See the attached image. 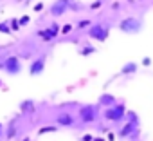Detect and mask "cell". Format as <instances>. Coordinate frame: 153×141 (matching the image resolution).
<instances>
[{
  "mask_svg": "<svg viewBox=\"0 0 153 141\" xmlns=\"http://www.w3.org/2000/svg\"><path fill=\"white\" fill-rule=\"evenodd\" d=\"M142 27H144V22L140 18H137V16H126V18H123L119 22V29L124 34H131V36L139 34L142 31Z\"/></svg>",
  "mask_w": 153,
  "mask_h": 141,
  "instance_id": "cell-1",
  "label": "cell"
},
{
  "mask_svg": "<svg viewBox=\"0 0 153 141\" xmlns=\"http://www.w3.org/2000/svg\"><path fill=\"white\" fill-rule=\"evenodd\" d=\"M103 116H105V119H108V121H112V123H119V121H123V118L126 116V107H124L123 103H115V105L105 109V110H103Z\"/></svg>",
  "mask_w": 153,
  "mask_h": 141,
  "instance_id": "cell-2",
  "label": "cell"
},
{
  "mask_svg": "<svg viewBox=\"0 0 153 141\" xmlns=\"http://www.w3.org/2000/svg\"><path fill=\"white\" fill-rule=\"evenodd\" d=\"M87 34H88V38H92V40L105 42V40L108 38V34H110V27L105 26V24H101V22H97V24H90Z\"/></svg>",
  "mask_w": 153,
  "mask_h": 141,
  "instance_id": "cell-3",
  "label": "cell"
},
{
  "mask_svg": "<svg viewBox=\"0 0 153 141\" xmlns=\"http://www.w3.org/2000/svg\"><path fill=\"white\" fill-rule=\"evenodd\" d=\"M97 107L96 105H83L81 109H79V119H81V123H94L96 119H97Z\"/></svg>",
  "mask_w": 153,
  "mask_h": 141,
  "instance_id": "cell-4",
  "label": "cell"
},
{
  "mask_svg": "<svg viewBox=\"0 0 153 141\" xmlns=\"http://www.w3.org/2000/svg\"><path fill=\"white\" fill-rule=\"evenodd\" d=\"M2 69L6 70L7 74L15 76V74H18L20 70H22V62H20L18 56H7L6 62H4V65H2Z\"/></svg>",
  "mask_w": 153,
  "mask_h": 141,
  "instance_id": "cell-5",
  "label": "cell"
},
{
  "mask_svg": "<svg viewBox=\"0 0 153 141\" xmlns=\"http://www.w3.org/2000/svg\"><path fill=\"white\" fill-rule=\"evenodd\" d=\"M70 4H72V0H56V2L49 8V15L61 16V15H65L70 9Z\"/></svg>",
  "mask_w": 153,
  "mask_h": 141,
  "instance_id": "cell-6",
  "label": "cell"
},
{
  "mask_svg": "<svg viewBox=\"0 0 153 141\" xmlns=\"http://www.w3.org/2000/svg\"><path fill=\"white\" fill-rule=\"evenodd\" d=\"M45 62H47V56H45V54H42V56H38L36 60H33L31 65H29V74H31V76L42 74L43 70H45Z\"/></svg>",
  "mask_w": 153,
  "mask_h": 141,
  "instance_id": "cell-7",
  "label": "cell"
},
{
  "mask_svg": "<svg viewBox=\"0 0 153 141\" xmlns=\"http://www.w3.org/2000/svg\"><path fill=\"white\" fill-rule=\"evenodd\" d=\"M43 42H51V40H54V38H58V34H59V26L54 22L51 27H47V29H42V31H38L36 33Z\"/></svg>",
  "mask_w": 153,
  "mask_h": 141,
  "instance_id": "cell-8",
  "label": "cell"
},
{
  "mask_svg": "<svg viewBox=\"0 0 153 141\" xmlns=\"http://www.w3.org/2000/svg\"><path fill=\"white\" fill-rule=\"evenodd\" d=\"M137 127H139V121L133 118V121H128L121 130H119V137L121 139H126L130 136H137Z\"/></svg>",
  "mask_w": 153,
  "mask_h": 141,
  "instance_id": "cell-9",
  "label": "cell"
},
{
  "mask_svg": "<svg viewBox=\"0 0 153 141\" xmlns=\"http://www.w3.org/2000/svg\"><path fill=\"white\" fill-rule=\"evenodd\" d=\"M56 123L58 127H72L74 125V116L68 114V112H61L56 116Z\"/></svg>",
  "mask_w": 153,
  "mask_h": 141,
  "instance_id": "cell-10",
  "label": "cell"
},
{
  "mask_svg": "<svg viewBox=\"0 0 153 141\" xmlns=\"http://www.w3.org/2000/svg\"><path fill=\"white\" fill-rule=\"evenodd\" d=\"M137 69H139V65H137L135 62H126V63L121 67V74H123V76L135 74V73H137Z\"/></svg>",
  "mask_w": 153,
  "mask_h": 141,
  "instance_id": "cell-11",
  "label": "cell"
},
{
  "mask_svg": "<svg viewBox=\"0 0 153 141\" xmlns=\"http://www.w3.org/2000/svg\"><path fill=\"white\" fill-rule=\"evenodd\" d=\"M117 101H115V96H112V94H101L99 96V105L101 107H112V105H115Z\"/></svg>",
  "mask_w": 153,
  "mask_h": 141,
  "instance_id": "cell-12",
  "label": "cell"
},
{
  "mask_svg": "<svg viewBox=\"0 0 153 141\" xmlns=\"http://www.w3.org/2000/svg\"><path fill=\"white\" fill-rule=\"evenodd\" d=\"M20 110H22L24 114H27V112H34V101H33V100H25V101H22V103H20Z\"/></svg>",
  "mask_w": 153,
  "mask_h": 141,
  "instance_id": "cell-13",
  "label": "cell"
},
{
  "mask_svg": "<svg viewBox=\"0 0 153 141\" xmlns=\"http://www.w3.org/2000/svg\"><path fill=\"white\" fill-rule=\"evenodd\" d=\"M16 136V119H11L9 121V125H7V139H13Z\"/></svg>",
  "mask_w": 153,
  "mask_h": 141,
  "instance_id": "cell-14",
  "label": "cell"
},
{
  "mask_svg": "<svg viewBox=\"0 0 153 141\" xmlns=\"http://www.w3.org/2000/svg\"><path fill=\"white\" fill-rule=\"evenodd\" d=\"M92 52H96V47H92V45H85V47L79 51V54H83V56H87V54H92Z\"/></svg>",
  "mask_w": 153,
  "mask_h": 141,
  "instance_id": "cell-15",
  "label": "cell"
},
{
  "mask_svg": "<svg viewBox=\"0 0 153 141\" xmlns=\"http://www.w3.org/2000/svg\"><path fill=\"white\" fill-rule=\"evenodd\" d=\"M0 33H4V34H11V27L7 22H0Z\"/></svg>",
  "mask_w": 153,
  "mask_h": 141,
  "instance_id": "cell-16",
  "label": "cell"
},
{
  "mask_svg": "<svg viewBox=\"0 0 153 141\" xmlns=\"http://www.w3.org/2000/svg\"><path fill=\"white\" fill-rule=\"evenodd\" d=\"M101 6H103V0H96V2H94V4H90V9L94 11V9H99Z\"/></svg>",
  "mask_w": 153,
  "mask_h": 141,
  "instance_id": "cell-17",
  "label": "cell"
},
{
  "mask_svg": "<svg viewBox=\"0 0 153 141\" xmlns=\"http://www.w3.org/2000/svg\"><path fill=\"white\" fill-rule=\"evenodd\" d=\"M29 16H22V18H18V26H27L29 24Z\"/></svg>",
  "mask_w": 153,
  "mask_h": 141,
  "instance_id": "cell-18",
  "label": "cell"
},
{
  "mask_svg": "<svg viewBox=\"0 0 153 141\" xmlns=\"http://www.w3.org/2000/svg\"><path fill=\"white\" fill-rule=\"evenodd\" d=\"M56 130V127H45V128H42L40 130V134H45V132H54Z\"/></svg>",
  "mask_w": 153,
  "mask_h": 141,
  "instance_id": "cell-19",
  "label": "cell"
},
{
  "mask_svg": "<svg viewBox=\"0 0 153 141\" xmlns=\"http://www.w3.org/2000/svg\"><path fill=\"white\" fill-rule=\"evenodd\" d=\"M87 26H90V20H81V22H78V27H87Z\"/></svg>",
  "mask_w": 153,
  "mask_h": 141,
  "instance_id": "cell-20",
  "label": "cell"
},
{
  "mask_svg": "<svg viewBox=\"0 0 153 141\" xmlns=\"http://www.w3.org/2000/svg\"><path fill=\"white\" fill-rule=\"evenodd\" d=\"M11 27H13V29H18V27H20V26H18V20H16V18H13V20H11Z\"/></svg>",
  "mask_w": 153,
  "mask_h": 141,
  "instance_id": "cell-21",
  "label": "cell"
},
{
  "mask_svg": "<svg viewBox=\"0 0 153 141\" xmlns=\"http://www.w3.org/2000/svg\"><path fill=\"white\" fill-rule=\"evenodd\" d=\"M94 137H92V134H85L83 137H81V141H92Z\"/></svg>",
  "mask_w": 153,
  "mask_h": 141,
  "instance_id": "cell-22",
  "label": "cell"
},
{
  "mask_svg": "<svg viewBox=\"0 0 153 141\" xmlns=\"http://www.w3.org/2000/svg\"><path fill=\"white\" fill-rule=\"evenodd\" d=\"M70 29H72V26H65V27H63V29H61V33H63V34H65V33H68V31H70Z\"/></svg>",
  "mask_w": 153,
  "mask_h": 141,
  "instance_id": "cell-23",
  "label": "cell"
},
{
  "mask_svg": "<svg viewBox=\"0 0 153 141\" xmlns=\"http://www.w3.org/2000/svg\"><path fill=\"white\" fill-rule=\"evenodd\" d=\"M2 136H4V125L0 123V137H2Z\"/></svg>",
  "mask_w": 153,
  "mask_h": 141,
  "instance_id": "cell-24",
  "label": "cell"
},
{
  "mask_svg": "<svg viewBox=\"0 0 153 141\" xmlns=\"http://www.w3.org/2000/svg\"><path fill=\"white\" fill-rule=\"evenodd\" d=\"M34 11H42V4H36L34 6Z\"/></svg>",
  "mask_w": 153,
  "mask_h": 141,
  "instance_id": "cell-25",
  "label": "cell"
},
{
  "mask_svg": "<svg viewBox=\"0 0 153 141\" xmlns=\"http://www.w3.org/2000/svg\"><path fill=\"white\" fill-rule=\"evenodd\" d=\"M24 141H31V139H29V137H25V139H24Z\"/></svg>",
  "mask_w": 153,
  "mask_h": 141,
  "instance_id": "cell-26",
  "label": "cell"
},
{
  "mask_svg": "<svg viewBox=\"0 0 153 141\" xmlns=\"http://www.w3.org/2000/svg\"><path fill=\"white\" fill-rule=\"evenodd\" d=\"M130 2H131V4H135V0H130Z\"/></svg>",
  "mask_w": 153,
  "mask_h": 141,
  "instance_id": "cell-27",
  "label": "cell"
},
{
  "mask_svg": "<svg viewBox=\"0 0 153 141\" xmlns=\"http://www.w3.org/2000/svg\"><path fill=\"white\" fill-rule=\"evenodd\" d=\"M25 2H31V0H25Z\"/></svg>",
  "mask_w": 153,
  "mask_h": 141,
  "instance_id": "cell-28",
  "label": "cell"
},
{
  "mask_svg": "<svg viewBox=\"0 0 153 141\" xmlns=\"http://www.w3.org/2000/svg\"><path fill=\"white\" fill-rule=\"evenodd\" d=\"M135 2H137V0H135Z\"/></svg>",
  "mask_w": 153,
  "mask_h": 141,
  "instance_id": "cell-29",
  "label": "cell"
}]
</instances>
